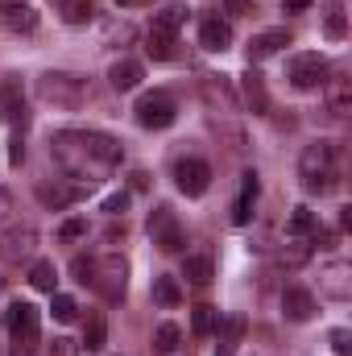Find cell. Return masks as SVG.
I'll return each instance as SVG.
<instances>
[{
    "mask_svg": "<svg viewBox=\"0 0 352 356\" xmlns=\"http://www.w3.org/2000/svg\"><path fill=\"white\" fill-rule=\"evenodd\" d=\"M38 91H42V99H50V104H58V108H79L83 104V79H75V75H63V71H50V75H42L38 79Z\"/></svg>",
    "mask_w": 352,
    "mask_h": 356,
    "instance_id": "cell-4",
    "label": "cell"
},
{
    "mask_svg": "<svg viewBox=\"0 0 352 356\" xmlns=\"http://www.w3.org/2000/svg\"><path fill=\"white\" fill-rule=\"evenodd\" d=\"M4 211H8V195L0 191V216H4Z\"/></svg>",
    "mask_w": 352,
    "mask_h": 356,
    "instance_id": "cell-41",
    "label": "cell"
},
{
    "mask_svg": "<svg viewBox=\"0 0 352 356\" xmlns=\"http://www.w3.org/2000/svg\"><path fill=\"white\" fill-rule=\"evenodd\" d=\"M50 311H54V319H58V323H71V319L79 315V307H75V298H71V294H54Z\"/></svg>",
    "mask_w": 352,
    "mask_h": 356,
    "instance_id": "cell-31",
    "label": "cell"
},
{
    "mask_svg": "<svg viewBox=\"0 0 352 356\" xmlns=\"http://www.w3.org/2000/svg\"><path fill=\"white\" fill-rule=\"evenodd\" d=\"M182 277H186L191 286H207V282H211V261H207V257H186V261H182Z\"/></svg>",
    "mask_w": 352,
    "mask_h": 356,
    "instance_id": "cell-24",
    "label": "cell"
},
{
    "mask_svg": "<svg viewBox=\"0 0 352 356\" xmlns=\"http://www.w3.org/2000/svg\"><path fill=\"white\" fill-rule=\"evenodd\" d=\"M50 154L58 158V166L67 170L71 178H79V182H95V178L104 175V170H112L120 158H125V149H120V141L116 137H108V133H83V129H67V133H58L54 141H50Z\"/></svg>",
    "mask_w": 352,
    "mask_h": 356,
    "instance_id": "cell-1",
    "label": "cell"
},
{
    "mask_svg": "<svg viewBox=\"0 0 352 356\" xmlns=\"http://www.w3.org/2000/svg\"><path fill=\"white\" fill-rule=\"evenodd\" d=\"M175 182H178L182 195L199 199V195H207V186H211V166H207L203 158H182L175 166Z\"/></svg>",
    "mask_w": 352,
    "mask_h": 356,
    "instance_id": "cell-7",
    "label": "cell"
},
{
    "mask_svg": "<svg viewBox=\"0 0 352 356\" xmlns=\"http://www.w3.org/2000/svg\"><path fill=\"white\" fill-rule=\"evenodd\" d=\"M91 17H95V8H91L88 0H75V4L67 8V21H71V25H83V21H91Z\"/></svg>",
    "mask_w": 352,
    "mask_h": 356,
    "instance_id": "cell-33",
    "label": "cell"
},
{
    "mask_svg": "<svg viewBox=\"0 0 352 356\" xmlns=\"http://www.w3.org/2000/svg\"><path fill=\"white\" fill-rule=\"evenodd\" d=\"M91 269H95V261H91V257H75V261H71L75 282H83V286H91Z\"/></svg>",
    "mask_w": 352,
    "mask_h": 356,
    "instance_id": "cell-34",
    "label": "cell"
},
{
    "mask_svg": "<svg viewBox=\"0 0 352 356\" xmlns=\"http://www.w3.org/2000/svg\"><path fill=\"white\" fill-rule=\"evenodd\" d=\"M282 46H290V29H269V33H257L249 42V63H262L269 54H278Z\"/></svg>",
    "mask_w": 352,
    "mask_h": 356,
    "instance_id": "cell-15",
    "label": "cell"
},
{
    "mask_svg": "<svg viewBox=\"0 0 352 356\" xmlns=\"http://www.w3.org/2000/svg\"><path fill=\"white\" fill-rule=\"evenodd\" d=\"M220 327V311L216 307H195V315H191V332L195 336H211Z\"/></svg>",
    "mask_w": 352,
    "mask_h": 356,
    "instance_id": "cell-23",
    "label": "cell"
},
{
    "mask_svg": "<svg viewBox=\"0 0 352 356\" xmlns=\"http://www.w3.org/2000/svg\"><path fill=\"white\" fill-rule=\"evenodd\" d=\"M323 75H328V63H323V54H298L294 63H290V83L298 91H311L323 83Z\"/></svg>",
    "mask_w": 352,
    "mask_h": 356,
    "instance_id": "cell-9",
    "label": "cell"
},
{
    "mask_svg": "<svg viewBox=\"0 0 352 356\" xmlns=\"http://www.w3.org/2000/svg\"><path fill=\"white\" fill-rule=\"evenodd\" d=\"M154 302H158V307H166V311H175L178 302H182V286H178L175 277H166V273H162V277H154Z\"/></svg>",
    "mask_w": 352,
    "mask_h": 356,
    "instance_id": "cell-20",
    "label": "cell"
},
{
    "mask_svg": "<svg viewBox=\"0 0 352 356\" xmlns=\"http://www.w3.org/2000/svg\"><path fill=\"white\" fill-rule=\"evenodd\" d=\"M133 112H137V124H141V129H170V124L178 120V104L166 95V91L141 95Z\"/></svg>",
    "mask_w": 352,
    "mask_h": 356,
    "instance_id": "cell-5",
    "label": "cell"
},
{
    "mask_svg": "<svg viewBox=\"0 0 352 356\" xmlns=\"http://www.w3.org/2000/svg\"><path fill=\"white\" fill-rule=\"evenodd\" d=\"M332 348H336V356H349L352 353V336L344 332V327H336V332H332Z\"/></svg>",
    "mask_w": 352,
    "mask_h": 356,
    "instance_id": "cell-35",
    "label": "cell"
},
{
    "mask_svg": "<svg viewBox=\"0 0 352 356\" xmlns=\"http://www.w3.org/2000/svg\"><path fill=\"white\" fill-rule=\"evenodd\" d=\"M125 273L129 266L120 257H99L95 269H91V286L108 298V302H125Z\"/></svg>",
    "mask_w": 352,
    "mask_h": 356,
    "instance_id": "cell-6",
    "label": "cell"
},
{
    "mask_svg": "<svg viewBox=\"0 0 352 356\" xmlns=\"http://www.w3.org/2000/svg\"><path fill=\"white\" fill-rule=\"evenodd\" d=\"M58 236H63V241H83V236H88V220H79V216L67 220V224L58 228Z\"/></svg>",
    "mask_w": 352,
    "mask_h": 356,
    "instance_id": "cell-32",
    "label": "cell"
},
{
    "mask_svg": "<svg viewBox=\"0 0 352 356\" xmlns=\"http://www.w3.org/2000/svg\"><path fill=\"white\" fill-rule=\"evenodd\" d=\"M108 79H112V88H116V91H133V88H141L145 71H141V63H137V58H120V63H112Z\"/></svg>",
    "mask_w": 352,
    "mask_h": 356,
    "instance_id": "cell-16",
    "label": "cell"
},
{
    "mask_svg": "<svg viewBox=\"0 0 352 356\" xmlns=\"http://www.w3.org/2000/svg\"><path fill=\"white\" fill-rule=\"evenodd\" d=\"M282 8H286V13H307L311 0H282Z\"/></svg>",
    "mask_w": 352,
    "mask_h": 356,
    "instance_id": "cell-40",
    "label": "cell"
},
{
    "mask_svg": "<svg viewBox=\"0 0 352 356\" xmlns=\"http://www.w3.org/2000/svg\"><path fill=\"white\" fill-rule=\"evenodd\" d=\"M241 91H245V104H249V108H253L257 116H262L265 108H269V95H265V88H262V75H257V71H249V75L241 79Z\"/></svg>",
    "mask_w": 352,
    "mask_h": 356,
    "instance_id": "cell-19",
    "label": "cell"
},
{
    "mask_svg": "<svg viewBox=\"0 0 352 356\" xmlns=\"http://www.w3.org/2000/svg\"><path fill=\"white\" fill-rule=\"evenodd\" d=\"M33 245H38V228H13V232H4L0 236V257L4 261H21V257H29L33 253Z\"/></svg>",
    "mask_w": 352,
    "mask_h": 356,
    "instance_id": "cell-10",
    "label": "cell"
},
{
    "mask_svg": "<svg viewBox=\"0 0 352 356\" xmlns=\"http://www.w3.org/2000/svg\"><path fill=\"white\" fill-rule=\"evenodd\" d=\"M0 25L8 33H29V29H38V8L33 4H0Z\"/></svg>",
    "mask_w": 352,
    "mask_h": 356,
    "instance_id": "cell-13",
    "label": "cell"
},
{
    "mask_svg": "<svg viewBox=\"0 0 352 356\" xmlns=\"http://www.w3.org/2000/svg\"><path fill=\"white\" fill-rule=\"evenodd\" d=\"M336 158H340V145H332V141H315V145H307V149H303V158H298L303 186H307V191H319V195L336 191V186H340Z\"/></svg>",
    "mask_w": 352,
    "mask_h": 356,
    "instance_id": "cell-2",
    "label": "cell"
},
{
    "mask_svg": "<svg viewBox=\"0 0 352 356\" xmlns=\"http://www.w3.org/2000/svg\"><path fill=\"white\" fill-rule=\"evenodd\" d=\"M257 195H262V182H257L253 170H245V175H241V195H237V203H232V224H249Z\"/></svg>",
    "mask_w": 352,
    "mask_h": 356,
    "instance_id": "cell-12",
    "label": "cell"
},
{
    "mask_svg": "<svg viewBox=\"0 0 352 356\" xmlns=\"http://www.w3.org/2000/svg\"><path fill=\"white\" fill-rule=\"evenodd\" d=\"M199 42H203V50L224 54V50L232 46V25H228V21H220V17H207V21H203V29H199Z\"/></svg>",
    "mask_w": 352,
    "mask_h": 356,
    "instance_id": "cell-14",
    "label": "cell"
},
{
    "mask_svg": "<svg viewBox=\"0 0 352 356\" xmlns=\"http://www.w3.org/2000/svg\"><path fill=\"white\" fill-rule=\"evenodd\" d=\"M104 344H108V319H104V315H91L88 327H83V344H79V348L104 353Z\"/></svg>",
    "mask_w": 352,
    "mask_h": 356,
    "instance_id": "cell-21",
    "label": "cell"
},
{
    "mask_svg": "<svg viewBox=\"0 0 352 356\" xmlns=\"http://www.w3.org/2000/svg\"><path fill=\"white\" fill-rule=\"evenodd\" d=\"M178 340H182V332H178L175 323H162L158 332H154V353H162V356H170L178 348Z\"/></svg>",
    "mask_w": 352,
    "mask_h": 356,
    "instance_id": "cell-26",
    "label": "cell"
},
{
    "mask_svg": "<svg viewBox=\"0 0 352 356\" xmlns=\"http://www.w3.org/2000/svg\"><path fill=\"white\" fill-rule=\"evenodd\" d=\"M54 282H58L54 261H38V266L29 269V286H33V290H42V294H54Z\"/></svg>",
    "mask_w": 352,
    "mask_h": 356,
    "instance_id": "cell-22",
    "label": "cell"
},
{
    "mask_svg": "<svg viewBox=\"0 0 352 356\" xmlns=\"http://www.w3.org/2000/svg\"><path fill=\"white\" fill-rule=\"evenodd\" d=\"M344 29H349V25H344V17H340V13H332V17H328V38H344Z\"/></svg>",
    "mask_w": 352,
    "mask_h": 356,
    "instance_id": "cell-38",
    "label": "cell"
},
{
    "mask_svg": "<svg viewBox=\"0 0 352 356\" xmlns=\"http://www.w3.org/2000/svg\"><path fill=\"white\" fill-rule=\"evenodd\" d=\"M38 199L46 203V207H67V203H75L79 199V191H67V186H38Z\"/></svg>",
    "mask_w": 352,
    "mask_h": 356,
    "instance_id": "cell-25",
    "label": "cell"
},
{
    "mask_svg": "<svg viewBox=\"0 0 352 356\" xmlns=\"http://www.w3.org/2000/svg\"><path fill=\"white\" fill-rule=\"evenodd\" d=\"M125 207H129V195H125V191H120V195H108V199H104V211H108V216H120Z\"/></svg>",
    "mask_w": 352,
    "mask_h": 356,
    "instance_id": "cell-36",
    "label": "cell"
},
{
    "mask_svg": "<svg viewBox=\"0 0 352 356\" xmlns=\"http://www.w3.org/2000/svg\"><path fill=\"white\" fill-rule=\"evenodd\" d=\"M286 232H290V236H311V232H315V216H311L307 207H294V216H290Z\"/></svg>",
    "mask_w": 352,
    "mask_h": 356,
    "instance_id": "cell-29",
    "label": "cell"
},
{
    "mask_svg": "<svg viewBox=\"0 0 352 356\" xmlns=\"http://www.w3.org/2000/svg\"><path fill=\"white\" fill-rule=\"evenodd\" d=\"M145 50H150V58H158V63L175 58V33H170V29L150 25V33H145Z\"/></svg>",
    "mask_w": 352,
    "mask_h": 356,
    "instance_id": "cell-17",
    "label": "cell"
},
{
    "mask_svg": "<svg viewBox=\"0 0 352 356\" xmlns=\"http://www.w3.org/2000/svg\"><path fill=\"white\" fill-rule=\"evenodd\" d=\"M150 236H154V245L162 249V253H178L182 249V228H178L175 211L162 203V207H154V216H150Z\"/></svg>",
    "mask_w": 352,
    "mask_h": 356,
    "instance_id": "cell-8",
    "label": "cell"
},
{
    "mask_svg": "<svg viewBox=\"0 0 352 356\" xmlns=\"http://www.w3.org/2000/svg\"><path fill=\"white\" fill-rule=\"evenodd\" d=\"M344 273H349V266H332L328 269V294L332 298H349V282H344Z\"/></svg>",
    "mask_w": 352,
    "mask_h": 356,
    "instance_id": "cell-30",
    "label": "cell"
},
{
    "mask_svg": "<svg viewBox=\"0 0 352 356\" xmlns=\"http://www.w3.org/2000/svg\"><path fill=\"white\" fill-rule=\"evenodd\" d=\"M0 290H4V277H0Z\"/></svg>",
    "mask_w": 352,
    "mask_h": 356,
    "instance_id": "cell-43",
    "label": "cell"
},
{
    "mask_svg": "<svg viewBox=\"0 0 352 356\" xmlns=\"http://www.w3.org/2000/svg\"><path fill=\"white\" fill-rule=\"evenodd\" d=\"M245 336V319L241 315H228L224 319V340H220V356H232V344Z\"/></svg>",
    "mask_w": 352,
    "mask_h": 356,
    "instance_id": "cell-27",
    "label": "cell"
},
{
    "mask_svg": "<svg viewBox=\"0 0 352 356\" xmlns=\"http://www.w3.org/2000/svg\"><path fill=\"white\" fill-rule=\"evenodd\" d=\"M328 112L332 116H349L352 112V79H332L328 83Z\"/></svg>",
    "mask_w": 352,
    "mask_h": 356,
    "instance_id": "cell-18",
    "label": "cell"
},
{
    "mask_svg": "<svg viewBox=\"0 0 352 356\" xmlns=\"http://www.w3.org/2000/svg\"><path fill=\"white\" fill-rule=\"evenodd\" d=\"M4 327H8L13 340H17V353H29V348H38V340H42V311L29 307V302H13V307L4 311Z\"/></svg>",
    "mask_w": 352,
    "mask_h": 356,
    "instance_id": "cell-3",
    "label": "cell"
},
{
    "mask_svg": "<svg viewBox=\"0 0 352 356\" xmlns=\"http://www.w3.org/2000/svg\"><path fill=\"white\" fill-rule=\"evenodd\" d=\"M282 311H286L290 323H307L315 315V294L303 290V286H286L282 290Z\"/></svg>",
    "mask_w": 352,
    "mask_h": 356,
    "instance_id": "cell-11",
    "label": "cell"
},
{
    "mask_svg": "<svg viewBox=\"0 0 352 356\" xmlns=\"http://www.w3.org/2000/svg\"><path fill=\"white\" fill-rule=\"evenodd\" d=\"M224 8L232 17H245V13H253V0H224Z\"/></svg>",
    "mask_w": 352,
    "mask_h": 356,
    "instance_id": "cell-39",
    "label": "cell"
},
{
    "mask_svg": "<svg viewBox=\"0 0 352 356\" xmlns=\"http://www.w3.org/2000/svg\"><path fill=\"white\" fill-rule=\"evenodd\" d=\"M182 21H186V4H178V0H175V4H166V8L154 17V25H158V29H170V33H175Z\"/></svg>",
    "mask_w": 352,
    "mask_h": 356,
    "instance_id": "cell-28",
    "label": "cell"
},
{
    "mask_svg": "<svg viewBox=\"0 0 352 356\" xmlns=\"http://www.w3.org/2000/svg\"><path fill=\"white\" fill-rule=\"evenodd\" d=\"M116 4H141V0H116Z\"/></svg>",
    "mask_w": 352,
    "mask_h": 356,
    "instance_id": "cell-42",
    "label": "cell"
},
{
    "mask_svg": "<svg viewBox=\"0 0 352 356\" xmlns=\"http://www.w3.org/2000/svg\"><path fill=\"white\" fill-rule=\"evenodd\" d=\"M50 356H79V344L75 340H54L50 344Z\"/></svg>",
    "mask_w": 352,
    "mask_h": 356,
    "instance_id": "cell-37",
    "label": "cell"
}]
</instances>
